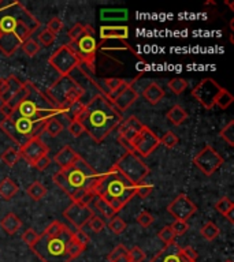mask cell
I'll return each mask as SVG.
<instances>
[{
    "label": "cell",
    "instance_id": "45",
    "mask_svg": "<svg viewBox=\"0 0 234 262\" xmlns=\"http://www.w3.org/2000/svg\"><path fill=\"white\" fill-rule=\"evenodd\" d=\"M63 29V22L59 17H52L48 21V25H47V30L51 31L52 35L56 36L59 31Z\"/></svg>",
    "mask_w": 234,
    "mask_h": 262
},
{
    "label": "cell",
    "instance_id": "41",
    "mask_svg": "<svg viewBox=\"0 0 234 262\" xmlns=\"http://www.w3.org/2000/svg\"><path fill=\"white\" fill-rule=\"evenodd\" d=\"M160 140V144L164 145L166 148L171 149L174 148V146H177V144L180 142V140H178V137L172 133V131H168V133H166L162 138H159Z\"/></svg>",
    "mask_w": 234,
    "mask_h": 262
},
{
    "label": "cell",
    "instance_id": "30",
    "mask_svg": "<svg viewBox=\"0 0 234 262\" xmlns=\"http://www.w3.org/2000/svg\"><path fill=\"white\" fill-rule=\"evenodd\" d=\"M26 194L31 196V200H33V201H41L45 196V194H47V188L40 182H33L26 188Z\"/></svg>",
    "mask_w": 234,
    "mask_h": 262
},
{
    "label": "cell",
    "instance_id": "2",
    "mask_svg": "<svg viewBox=\"0 0 234 262\" xmlns=\"http://www.w3.org/2000/svg\"><path fill=\"white\" fill-rule=\"evenodd\" d=\"M40 26V21L21 2L0 0V52L6 56H13Z\"/></svg>",
    "mask_w": 234,
    "mask_h": 262
},
{
    "label": "cell",
    "instance_id": "47",
    "mask_svg": "<svg viewBox=\"0 0 234 262\" xmlns=\"http://www.w3.org/2000/svg\"><path fill=\"white\" fill-rule=\"evenodd\" d=\"M170 227H171L172 232L175 234V236H181L184 235L188 230H189V224H188V221H180V220H175Z\"/></svg>",
    "mask_w": 234,
    "mask_h": 262
},
{
    "label": "cell",
    "instance_id": "11",
    "mask_svg": "<svg viewBox=\"0 0 234 262\" xmlns=\"http://www.w3.org/2000/svg\"><path fill=\"white\" fill-rule=\"evenodd\" d=\"M197 253L193 247H181L172 242L164 247L155 257L151 258L150 262H197Z\"/></svg>",
    "mask_w": 234,
    "mask_h": 262
},
{
    "label": "cell",
    "instance_id": "14",
    "mask_svg": "<svg viewBox=\"0 0 234 262\" xmlns=\"http://www.w3.org/2000/svg\"><path fill=\"white\" fill-rule=\"evenodd\" d=\"M132 150L140 157H148L158 149L160 145L159 137L151 130L145 124L138 131V134L132 141Z\"/></svg>",
    "mask_w": 234,
    "mask_h": 262
},
{
    "label": "cell",
    "instance_id": "4",
    "mask_svg": "<svg viewBox=\"0 0 234 262\" xmlns=\"http://www.w3.org/2000/svg\"><path fill=\"white\" fill-rule=\"evenodd\" d=\"M95 194L108 202L116 213L124 209L136 195L134 186L114 167H111L106 174L100 175V179L95 186Z\"/></svg>",
    "mask_w": 234,
    "mask_h": 262
},
{
    "label": "cell",
    "instance_id": "16",
    "mask_svg": "<svg viewBox=\"0 0 234 262\" xmlns=\"http://www.w3.org/2000/svg\"><path fill=\"white\" fill-rule=\"evenodd\" d=\"M49 148L41 141V137H35L31 141H27L26 144L22 145L19 148V154L21 157L25 158L26 162H29L32 167L39 161L41 157L48 156Z\"/></svg>",
    "mask_w": 234,
    "mask_h": 262
},
{
    "label": "cell",
    "instance_id": "12",
    "mask_svg": "<svg viewBox=\"0 0 234 262\" xmlns=\"http://www.w3.org/2000/svg\"><path fill=\"white\" fill-rule=\"evenodd\" d=\"M223 87L212 78H204L199 82L192 90V96L196 99L197 103L203 105L206 109H212L215 107L217 99Z\"/></svg>",
    "mask_w": 234,
    "mask_h": 262
},
{
    "label": "cell",
    "instance_id": "20",
    "mask_svg": "<svg viewBox=\"0 0 234 262\" xmlns=\"http://www.w3.org/2000/svg\"><path fill=\"white\" fill-rule=\"evenodd\" d=\"M25 82L18 79L14 75H10L7 78H0V101L2 104L9 103L15 94L22 90Z\"/></svg>",
    "mask_w": 234,
    "mask_h": 262
},
{
    "label": "cell",
    "instance_id": "46",
    "mask_svg": "<svg viewBox=\"0 0 234 262\" xmlns=\"http://www.w3.org/2000/svg\"><path fill=\"white\" fill-rule=\"evenodd\" d=\"M89 228L92 230L95 234H99V232H102L104 228H106V223H104V220L102 217H99V216H93L91 220H89Z\"/></svg>",
    "mask_w": 234,
    "mask_h": 262
},
{
    "label": "cell",
    "instance_id": "8",
    "mask_svg": "<svg viewBox=\"0 0 234 262\" xmlns=\"http://www.w3.org/2000/svg\"><path fill=\"white\" fill-rule=\"evenodd\" d=\"M133 184H140L150 175V167L134 152H125L124 156L112 166Z\"/></svg>",
    "mask_w": 234,
    "mask_h": 262
},
{
    "label": "cell",
    "instance_id": "1",
    "mask_svg": "<svg viewBox=\"0 0 234 262\" xmlns=\"http://www.w3.org/2000/svg\"><path fill=\"white\" fill-rule=\"evenodd\" d=\"M61 111L44 92L31 81L25 82L21 101L14 108L9 119L0 122V130L21 148L35 137H41L45 123L55 118Z\"/></svg>",
    "mask_w": 234,
    "mask_h": 262
},
{
    "label": "cell",
    "instance_id": "40",
    "mask_svg": "<svg viewBox=\"0 0 234 262\" xmlns=\"http://www.w3.org/2000/svg\"><path fill=\"white\" fill-rule=\"evenodd\" d=\"M158 236H159V239L163 242L164 245H168V243H172V242H175V234L172 232L171 227L170 225H167V227L162 228L159 231V234H158Z\"/></svg>",
    "mask_w": 234,
    "mask_h": 262
},
{
    "label": "cell",
    "instance_id": "6",
    "mask_svg": "<svg viewBox=\"0 0 234 262\" xmlns=\"http://www.w3.org/2000/svg\"><path fill=\"white\" fill-rule=\"evenodd\" d=\"M73 242V231L65 225L57 235L43 232L31 249L41 262H71L74 259L71 254Z\"/></svg>",
    "mask_w": 234,
    "mask_h": 262
},
{
    "label": "cell",
    "instance_id": "36",
    "mask_svg": "<svg viewBox=\"0 0 234 262\" xmlns=\"http://www.w3.org/2000/svg\"><path fill=\"white\" fill-rule=\"evenodd\" d=\"M168 87L174 94H182L188 87V82L184 78H172L168 81Z\"/></svg>",
    "mask_w": 234,
    "mask_h": 262
},
{
    "label": "cell",
    "instance_id": "5",
    "mask_svg": "<svg viewBox=\"0 0 234 262\" xmlns=\"http://www.w3.org/2000/svg\"><path fill=\"white\" fill-rule=\"evenodd\" d=\"M100 175L102 174H99L80 156L70 167L57 171L53 175L52 180L57 187L62 188L67 195L71 196L81 190L95 191V186L97 180L100 179Z\"/></svg>",
    "mask_w": 234,
    "mask_h": 262
},
{
    "label": "cell",
    "instance_id": "39",
    "mask_svg": "<svg viewBox=\"0 0 234 262\" xmlns=\"http://www.w3.org/2000/svg\"><path fill=\"white\" fill-rule=\"evenodd\" d=\"M21 48H22L23 52L26 53L29 57L36 56L37 53L40 52V45H39V44H37V41H35L33 39L26 40V41H25L22 45H21Z\"/></svg>",
    "mask_w": 234,
    "mask_h": 262
},
{
    "label": "cell",
    "instance_id": "33",
    "mask_svg": "<svg viewBox=\"0 0 234 262\" xmlns=\"http://www.w3.org/2000/svg\"><path fill=\"white\" fill-rule=\"evenodd\" d=\"M95 200H96L97 210H99V212H100V213H102L104 217H107V218L115 217L116 212L112 209V206H111L108 202L104 201V200H103V198H100V196H96Z\"/></svg>",
    "mask_w": 234,
    "mask_h": 262
},
{
    "label": "cell",
    "instance_id": "35",
    "mask_svg": "<svg viewBox=\"0 0 234 262\" xmlns=\"http://www.w3.org/2000/svg\"><path fill=\"white\" fill-rule=\"evenodd\" d=\"M219 136L229 146H234V120H230L219 133Z\"/></svg>",
    "mask_w": 234,
    "mask_h": 262
},
{
    "label": "cell",
    "instance_id": "53",
    "mask_svg": "<svg viewBox=\"0 0 234 262\" xmlns=\"http://www.w3.org/2000/svg\"><path fill=\"white\" fill-rule=\"evenodd\" d=\"M128 251L129 250L126 249L124 245H118L114 250H112V251H111L110 254H108V255H107V259H108V262H112V261H115L116 258H120L121 255L128 254Z\"/></svg>",
    "mask_w": 234,
    "mask_h": 262
},
{
    "label": "cell",
    "instance_id": "31",
    "mask_svg": "<svg viewBox=\"0 0 234 262\" xmlns=\"http://www.w3.org/2000/svg\"><path fill=\"white\" fill-rule=\"evenodd\" d=\"M219 232L221 231H219V227H218L217 224L212 223V221H207L200 230V235L203 236L206 240H208V242H212V240H215L219 236Z\"/></svg>",
    "mask_w": 234,
    "mask_h": 262
},
{
    "label": "cell",
    "instance_id": "21",
    "mask_svg": "<svg viewBox=\"0 0 234 262\" xmlns=\"http://www.w3.org/2000/svg\"><path fill=\"white\" fill-rule=\"evenodd\" d=\"M78 157H80V154L75 152L71 146H63V148L55 154L53 162H55L61 170H63V168L70 167Z\"/></svg>",
    "mask_w": 234,
    "mask_h": 262
},
{
    "label": "cell",
    "instance_id": "3",
    "mask_svg": "<svg viewBox=\"0 0 234 262\" xmlns=\"http://www.w3.org/2000/svg\"><path fill=\"white\" fill-rule=\"evenodd\" d=\"M73 120L82 124L85 133L92 138L93 142L100 144L115 128L120 127L124 116L108 97L99 93L93 96L89 103L84 104Z\"/></svg>",
    "mask_w": 234,
    "mask_h": 262
},
{
    "label": "cell",
    "instance_id": "34",
    "mask_svg": "<svg viewBox=\"0 0 234 262\" xmlns=\"http://www.w3.org/2000/svg\"><path fill=\"white\" fill-rule=\"evenodd\" d=\"M63 131V124L57 119L52 118L49 119L48 122L45 123L44 133H47L51 137H57Z\"/></svg>",
    "mask_w": 234,
    "mask_h": 262
},
{
    "label": "cell",
    "instance_id": "25",
    "mask_svg": "<svg viewBox=\"0 0 234 262\" xmlns=\"http://www.w3.org/2000/svg\"><path fill=\"white\" fill-rule=\"evenodd\" d=\"M21 227H22V221L15 213H7L0 220V228L9 235H15L21 230Z\"/></svg>",
    "mask_w": 234,
    "mask_h": 262
},
{
    "label": "cell",
    "instance_id": "19",
    "mask_svg": "<svg viewBox=\"0 0 234 262\" xmlns=\"http://www.w3.org/2000/svg\"><path fill=\"white\" fill-rule=\"evenodd\" d=\"M134 83H136V79H132V81H129V83L126 85L124 90L118 94V96L115 97L111 100V103L114 104V107L118 111H120L121 114L126 111V109L130 107L132 104H134L137 99L140 97V93L136 90V87H134Z\"/></svg>",
    "mask_w": 234,
    "mask_h": 262
},
{
    "label": "cell",
    "instance_id": "23",
    "mask_svg": "<svg viewBox=\"0 0 234 262\" xmlns=\"http://www.w3.org/2000/svg\"><path fill=\"white\" fill-rule=\"evenodd\" d=\"M142 97H144V100L148 101L150 104L156 105L158 103H160V101L163 100L164 90L158 82H151L144 87V90H142Z\"/></svg>",
    "mask_w": 234,
    "mask_h": 262
},
{
    "label": "cell",
    "instance_id": "27",
    "mask_svg": "<svg viewBox=\"0 0 234 262\" xmlns=\"http://www.w3.org/2000/svg\"><path fill=\"white\" fill-rule=\"evenodd\" d=\"M215 209H217V212H219L222 216H225L230 223L234 224V204L230 198H227V196L221 198V200L215 204Z\"/></svg>",
    "mask_w": 234,
    "mask_h": 262
},
{
    "label": "cell",
    "instance_id": "56",
    "mask_svg": "<svg viewBox=\"0 0 234 262\" xmlns=\"http://www.w3.org/2000/svg\"><path fill=\"white\" fill-rule=\"evenodd\" d=\"M225 262H233V259H230V258H229V259H226Z\"/></svg>",
    "mask_w": 234,
    "mask_h": 262
},
{
    "label": "cell",
    "instance_id": "24",
    "mask_svg": "<svg viewBox=\"0 0 234 262\" xmlns=\"http://www.w3.org/2000/svg\"><path fill=\"white\" fill-rule=\"evenodd\" d=\"M103 82H104V85L107 87V92L104 93V96H107L110 100H112V99H115V97L124 90L126 85L129 83V81H126L124 78H114V77H111V78L103 79Z\"/></svg>",
    "mask_w": 234,
    "mask_h": 262
},
{
    "label": "cell",
    "instance_id": "43",
    "mask_svg": "<svg viewBox=\"0 0 234 262\" xmlns=\"http://www.w3.org/2000/svg\"><path fill=\"white\" fill-rule=\"evenodd\" d=\"M85 31V25H82V23H75L74 26L71 27L70 30H69V33H67V37L70 39L71 43H75L77 40L80 39L81 36L84 35Z\"/></svg>",
    "mask_w": 234,
    "mask_h": 262
},
{
    "label": "cell",
    "instance_id": "42",
    "mask_svg": "<svg viewBox=\"0 0 234 262\" xmlns=\"http://www.w3.org/2000/svg\"><path fill=\"white\" fill-rule=\"evenodd\" d=\"M152 190H154V186H152V184L144 183V182L134 186V192H136V195L140 196L141 200H145L147 196L152 192Z\"/></svg>",
    "mask_w": 234,
    "mask_h": 262
},
{
    "label": "cell",
    "instance_id": "15",
    "mask_svg": "<svg viewBox=\"0 0 234 262\" xmlns=\"http://www.w3.org/2000/svg\"><path fill=\"white\" fill-rule=\"evenodd\" d=\"M167 212L171 214L172 217L180 221H188L196 212H197V206L194 205L193 201H190L186 194H178L171 204H168Z\"/></svg>",
    "mask_w": 234,
    "mask_h": 262
},
{
    "label": "cell",
    "instance_id": "48",
    "mask_svg": "<svg viewBox=\"0 0 234 262\" xmlns=\"http://www.w3.org/2000/svg\"><path fill=\"white\" fill-rule=\"evenodd\" d=\"M128 255L130 258V262H144L145 259V253L138 246H134L130 251H128Z\"/></svg>",
    "mask_w": 234,
    "mask_h": 262
},
{
    "label": "cell",
    "instance_id": "7",
    "mask_svg": "<svg viewBox=\"0 0 234 262\" xmlns=\"http://www.w3.org/2000/svg\"><path fill=\"white\" fill-rule=\"evenodd\" d=\"M84 87L70 75H61L55 82L48 87L45 93L56 104L61 114L66 115L67 111L77 103H80L84 96Z\"/></svg>",
    "mask_w": 234,
    "mask_h": 262
},
{
    "label": "cell",
    "instance_id": "22",
    "mask_svg": "<svg viewBox=\"0 0 234 262\" xmlns=\"http://www.w3.org/2000/svg\"><path fill=\"white\" fill-rule=\"evenodd\" d=\"M100 39L102 40H128V26H102L100 27Z\"/></svg>",
    "mask_w": 234,
    "mask_h": 262
},
{
    "label": "cell",
    "instance_id": "51",
    "mask_svg": "<svg viewBox=\"0 0 234 262\" xmlns=\"http://www.w3.org/2000/svg\"><path fill=\"white\" fill-rule=\"evenodd\" d=\"M69 133H70L71 136L74 137V138H78V137H81L82 134H84L85 130L80 122H77V120H71L70 124H69Z\"/></svg>",
    "mask_w": 234,
    "mask_h": 262
},
{
    "label": "cell",
    "instance_id": "55",
    "mask_svg": "<svg viewBox=\"0 0 234 262\" xmlns=\"http://www.w3.org/2000/svg\"><path fill=\"white\" fill-rule=\"evenodd\" d=\"M112 262H130V258H129L128 254H125V255H121L120 258H116V259Z\"/></svg>",
    "mask_w": 234,
    "mask_h": 262
},
{
    "label": "cell",
    "instance_id": "18",
    "mask_svg": "<svg viewBox=\"0 0 234 262\" xmlns=\"http://www.w3.org/2000/svg\"><path fill=\"white\" fill-rule=\"evenodd\" d=\"M63 216L74 225L77 230H82L85 224L89 223V220L95 216L93 210L89 206L80 205V204H74L71 202L70 205L67 206V209L63 212Z\"/></svg>",
    "mask_w": 234,
    "mask_h": 262
},
{
    "label": "cell",
    "instance_id": "38",
    "mask_svg": "<svg viewBox=\"0 0 234 262\" xmlns=\"http://www.w3.org/2000/svg\"><path fill=\"white\" fill-rule=\"evenodd\" d=\"M233 101H234L233 96L230 94L229 90H226L225 87H223V89H222V92L219 93V96H218L215 105H218L221 109H227L230 105H231Z\"/></svg>",
    "mask_w": 234,
    "mask_h": 262
},
{
    "label": "cell",
    "instance_id": "44",
    "mask_svg": "<svg viewBox=\"0 0 234 262\" xmlns=\"http://www.w3.org/2000/svg\"><path fill=\"white\" fill-rule=\"evenodd\" d=\"M136 220H137V223L144 228L151 227V225H152V224H154V221H155L154 216H152L150 212H147V210H142L141 213L138 214Z\"/></svg>",
    "mask_w": 234,
    "mask_h": 262
},
{
    "label": "cell",
    "instance_id": "49",
    "mask_svg": "<svg viewBox=\"0 0 234 262\" xmlns=\"http://www.w3.org/2000/svg\"><path fill=\"white\" fill-rule=\"evenodd\" d=\"M37 238H39V235L36 234V231L33 230V228H29V230H26V231L22 234L23 243H25L26 246H29V247H32V246L35 245Z\"/></svg>",
    "mask_w": 234,
    "mask_h": 262
},
{
    "label": "cell",
    "instance_id": "54",
    "mask_svg": "<svg viewBox=\"0 0 234 262\" xmlns=\"http://www.w3.org/2000/svg\"><path fill=\"white\" fill-rule=\"evenodd\" d=\"M49 164H51V158L48 157V156H44V157H41L39 161L36 162L35 168L36 170H39V171H44L45 168H48Z\"/></svg>",
    "mask_w": 234,
    "mask_h": 262
},
{
    "label": "cell",
    "instance_id": "26",
    "mask_svg": "<svg viewBox=\"0 0 234 262\" xmlns=\"http://www.w3.org/2000/svg\"><path fill=\"white\" fill-rule=\"evenodd\" d=\"M166 118L174 126H180V124H182L188 119V112H186L184 107H181V105H172L171 108L168 109L167 114H166Z\"/></svg>",
    "mask_w": 234,
    "mask_h": 262
},
{
    "label": "cell",
    "instance_id": "17",
    "mask_svg": "<svg viewBox=\"0 0 234 262\" xmlns=\"http://www.w3.org/2000/svg\"><path fill=\"white\" fill-rule=\"evenodd\" d=\"M144 126L136 116H130L126 120H122L120 124V136H118V141L120 144L126 149V152H133L132 150V141L134 140V137L137 136L138 131L141 130V127Z\"/></svg>",
    "mask_w": 234,
    "mask_h": 262
},
{
    "label": "cell",
    "instance_id": "10",
    "mask_svg": "<svg viewBox=\"0 0 234 262\" xmlns=\"http://www.w3.org/2000/svg\"><path fill=\"white\" fill-rule=\"evenodd\" d=\"M48 63L61 75H70L80 64V57L71 45H62L49 56Z\"/></svg>",
    "mask_w": 234,
    "mask_h": 262
},
{
    "label": "cell",
    "instance_id": "32",
    "mask_svg": "<svg viewBox=\"0 0 234 262\" xmlns=\"http://www.w3.org/2000/svg\"><path fill=\"white\" fill-rule=\"evenodd\" d=\"M0 158L7 167H14L18 162V160L21 158L19 148H9L7 150L2 153V157Z\"/></svg>",
    "mask_w": 234,
    "mask_h": 262
},
{
    "label": "cell",
    "instance_id": "28",
    "mask_svg": "<svg viewBox=\"0 0 234 262\" xmlns=\"http://www.w3.org/2000/svg\"><path fill=\"white\" fill-rule=\"evenodd\" d=\"M18 190H19L18 184L14 180L10 179V178H5L0 182V196L5 201H10L13 196H15Z\"/></svg>",
    "mask_w": 234,
    "mask_h": 262
},
{
    "label": "cell",
    "instance_id": "9",
    "mask_svg": "<svg viewBox=\"0 0 234 262\" xmlns=\"http://www.w3.org/2000/svg\"><path fill=\"white\" fill-rule=\"evenodd\" d=\"M71 48L74 49L77 56L80 57V63L88 69L92 74H95V60H96L97 43L95 39V30L91 25H85L84 35L77 40Z\"/></svg>",
    "mask_w": 234,
    "mask_h": 262
},
{
    "label": "cell",
    "instance_id": "29",
    "mask_svg": "<svg viewBox=\"0 0 234 262\" xmlns=\"http://www.w3.org/2000/svg\"><path fill=\"white\" fill-rule=\"evenodd\" d=\"M100 18L103 21H125L128 19V10L126 9H116L111 10L106 9L100 11Z\"/></svg>",
    "mask_w": 234,
    "mask_h": 262
},
{
    "label": "cell",
    "instance_id": "52",
    "mask_svg": "<svg viewBox=\"0 0 234 262\" xmlns=\"http://www.w3.org/2000/svg\"><path fill=\"white\" fill-rule=\"evenodd\" d=\"M55 37H56V36L52 35L51 31H48L45 29V30H43L40 35H39V41H40L44 47H51L53 44V41H55Z\"/></svg>",
    "mask_w": 234,
    "mask_h": 262
},
{
    "label": "cell",
    "instance_id": "13",
    "mask_svg": "<svg viewBox=\"0 0 234 262\" xmlns=\"http://www.w3.org/2000/svg\"><path fill=\"white\" fill-rule=\"evenodd\" d=\"M193 164L206 176H212L223 164V157L212 148L211 145H206L193 158Z\"/></svg>",
    "mask_w": 234,
    "mask_h": 262
},
{
    "label": "cell",
    "instance_id": "37",
    "mask_svg": "<svg viewBox=\"0 0 234 262\" xmlns=\"http://www.w3.org/2000/svg\"><path fill=\"white\" fill-rule=\"evenodd\" d=\"M108 228H110V231L114 234V235H121V234H124L125 230L128 228V224L125 223L124 220L121 217H112L111 218V221L108 223Z\"/></svg>",
    "mask_w": 234,
    "mask_h": 262
},
{
    "label": "cell",
    "instance_id": "50",
    "mask_svg": "<svg viewBox=\"0 0 234 262\" xmlns=\"http://www.w3.org/2000/svg\"><path fill=\"white\" fill-rule=\"evenodd\" d=\"M73 236H74V240L81 246V247H84L86 249V246L89 245V236L85 234L82 230H77L75 232H73Z\"/></svg>",
    "mask_w": 234,
    "mask_h": 262
}]
</instances>
